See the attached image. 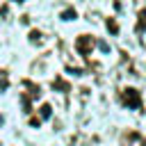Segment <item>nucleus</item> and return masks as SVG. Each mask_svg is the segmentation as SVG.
<instances>
[{"instance_id": "2", "label": "nucleus", "mask_w": 146, "mask_h": 146, "mask_svg": "<svg viewBox=\"0 0 146 146\" xmlns=\"http://www.w3.org/2000/svg\"><path fill=\"white\" fill-rule=\"evenodd\" d=\"M91 46H94L91 36H82V39L78 41V50H80V52H84V55H87V52L91 50Z\"/></svg>"}, {"instance_id": "5", "label": "nucleus", "mask_w": 146, "mask_h": 146, "mask_svg": "<svg viewBox=\"0 0 146 146\" xmlns=\"http://www.w3.org/2000/svg\"><path fill=\"white\" fill-rule=\"evenodd\" d=\"M64 16H66V21H71V18H73V16H75V11H73V9H68V11H66V14H64Z\"/></svg>"}, {"instance_id": "6", "label": "nucleus", "mask_w": 146, "mask_h": 146, "mask_svg": "<svg viewBox=\"0 0 146 146\" xmlns=\"http://www.w3.org/2000/svg\"><path fill=\"white\" fill-rule=\"evenodd\" d=\"M107 27H110V32H112V34L116 32V25H114V21H110V23H107Z\"/></svg>"}, {"instance_id": "3", "label": "nucleus", "mask_w": 146, "mask_h": 146, "mask_svg": "<svg viewBox=\"0 0 146 146\" xmlns=\"http://www.w3.org/2000/svg\"><path fill=\"white\" fill-rule=\"evenodd\" d=\"M144 30H146V11L141 9L139 11V32H144Z\"/></svg>"}, {"instance_id": "4", "label": "nucleus", "mask_w": 146, "mask_h": 146, "mask_svg": "<svg viewBox=\"0 0 146 146\" xmlns=\"http://www.w3.org/2000/svg\"><path fill=\"white\" fill-rule=\"evenodd\" d=\"M41 116H43V119L50 116V105H41Z\"/></svg>"}, {"instance_id": "1", "label": "nucleus", "mask_w": 146, "mask_h": 146, "mask_svg": "<svg viewBox=\"0 0 146 146\" xmlns=\"http://www.w3.org/2000/svg\"><path fill=\"white\" fill-rule=\"evenodd\" d=\"M123 103L130 105V107H139V96H137V91H135V89H125V94H123Z\"/></svg>"}]
</instances>
